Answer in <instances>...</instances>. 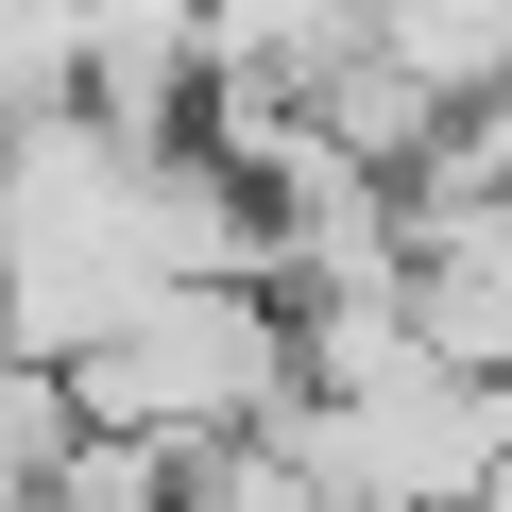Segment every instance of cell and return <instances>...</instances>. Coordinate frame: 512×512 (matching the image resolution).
<instances>
[{
  "label": "cell",
  "instance_id": "1",
  "mask_svg": "<svg viewBox=\"0 0 512 512\" xmlns=\"http://www.w3.org/2000/svg\"><path fill=\"white\" fill-rule=\"evenodd\" d=\"M52 393L86 410V427H137V444H222V427H256L291 393V308L256 291V274H171V291H137L103 342H69L52 359Z\"/></svg>",
  "mask_w": 512,
  "mask_h": 512
},
{
  "label": "cell",
  "instance_id": "2",
  "mask_svg": "<svg viewBox=\"0 0 512 512\" xmlns=\"http://www.w3.org/2000/svg\"><path fill=\"white\" fill-rule=\"evenodd\" d=\"M342 52H376L393 86L461 103V86H495V69H512V0H359V35H342Z\"/></svg>",
  "mask_w": 512,
  "mask_h": 512
}]
</instances>
